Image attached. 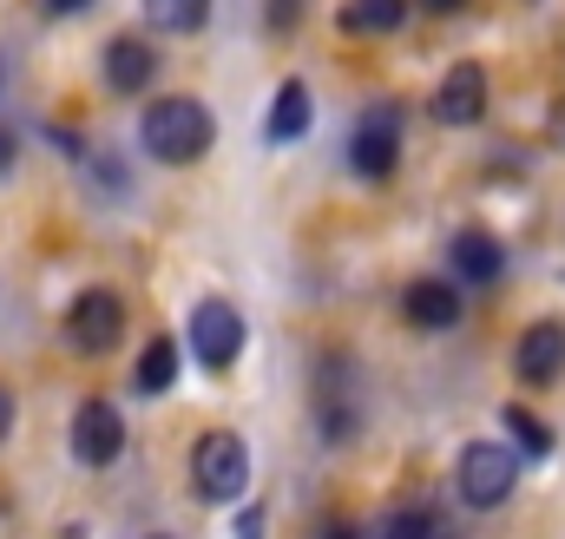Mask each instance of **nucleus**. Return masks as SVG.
Segmentation results:
<instances>
[{
	"mask_svg": "<svg viewBox=\"0 0 565 539\" xmlns=\"http://www.w3.org/2000/svg\"><path fill=\"white\" fill-rule=\"evenodd\" d=\"M139 145L158 158V165H198V158L217 145V119L204 113V99L171 93V99H151V106H145Z\"/></svg>",
	"mask_w": 565,
	"mask_h": 539,
	"instance_id": "obj_1",
	"label": "nucleus"
},
{
	"mask_svg": "<svg viewBox=\"0 0 565 539\" xmlns=\"http://www.w3.org/2000/svg\"><path fill=\"white\" fill-rule=\"evenodd\" d=\"M191 487H198V500H211V507L244 500V487H250V447H244V434H231V427L198 434V441H191Z\"/></svg>",
	"mask_w": 565,
	"mask_h": 539,
	"instance_id": "obj_2",
	"label": "nucleus"
},
{
	"mask_svg": "<svg viewBox=\"0 0 565 539\" xmlns=\"http://www.w3.org/2000/svg\"><path fill=\"white\" fill-rule=\"evenodd\" d=\"M454 480H460V500H467L473 514H493V507L520 487V454H513L507 441H467Z\"/></svg>",
	"mask_w": 565,
	"mask_h": 539,
	"instance_id": "obj_3",
	"label": "nucleus"
},
{
	"mask_svg": "<svg viewBox=\"0 0 565 539\" xmlns=\"http://www.w3.org/2000/svg\"><path fill=\"white\" fill-rule=\"evenodd\" d=\"M191 356H198L211 376H224V369L244 356V309L224 303V296H204V303L191 309Z\"/></svg>",
	"mask_w": 565,
	"mask_h": 539,
	"instance_id": "obj_4",
	"label": "nucleus"
},
{
	"mask_svg": "<svg viewBox=\"0 0 565 539\" xmlns=\"http://www.w3.org/2000/svg\"><path fill=\"white\" fill-rule=\"evenodd\" d=\"M119 336H126V303L113 289H79L66 309V342L79 356H106V349H119Z\"/></svg>",
	"mask_w": 565,
	"mask_h": 539,
	"instance_id": "obj_5",
	"label": "nucleus"
},
{
	"mask_svg": "<svg viewBox=\"0 0 565 539\" xmlns=\"http://www.w3.org/2000/svg\"><path fill=\"white\" fill-rule=\"evenodd\" d=\"M349 165L362 178H388L402 165V113L395 106H369L362 126L349 133Z\"/></svg>",
	"mask_w": 565,
	"mask_h": 539,
	"instance_id": "obj_6",
	"label": "nucleus"
},
{
	"mask_svg": "<svg viewBox=\"0 0 565 539\" xmlns=\"http://www.w3.org/2000/svg\"><path fill=\"white\" fill-rule=\"evenodd\" d=\"M73 454H79V467H113L126 454V414L113 402H79V414H73Z\"/></svg>",
	"mask_w": 565,
	"mask_h": 539,
	"instance_id": "obj_7",
	"label": "nucleus"
},
{
	"mask_svg": "<svg viewBox=\"0 0 565 539\" xmlns=\"http://www.w3.org/2000/svg\"><path fill=\"white\" fill-rule=\"evenodd\" d=\"M513 376L526 389H553L565 376V323H533L520 342H513Z\"/></svg>",
	"mask_w": 565,
	"mask_h": 539,
	"instance_id": "obj_8",
	"label": "nucleus"
},
{
	"mask_svg": "<svg viewBox=\"0 0 565 539\" xmlns=\"http://www.w3.org/2000/svg\"><path fill=\"white\" fill-rule=\"evenodd\" d=\"M480 113H487V66L460 60L434 93V119L440 126H480Z\"/></svg>",
	"mask_w": 565,
	"mask_h": 539,
	"instance_id": "obj_9",
	"label": "nucleus"
},
{
	"mask_svg": "<svg viewBox=\"0 0 565 539\" xmlns=\"http://www.w3.org/2000/svg\"><path fill=\"white\" fill-rule=\"evenodd\" d=\"M158 80V46L151 40H139V33H119V40H106V86L113 93H145Z\"/></svg>",
	"mask_w": 565,
	"mask_h": 539,
	"instance_id": "obj_10",
	"label": "nucleus"
},
{
	"mask_svg": "<svg viewBox=\"0 0 565 539\" xmlns=\"http://www.w3.org/2000/svg\"><path fill=\"white\" fill-rule=\"evenodd\" d=\"M402 316H408L415 329H454V323L467 316V303H460L454 283H440V276H415V283L402 289Z\"/></svg>",
	"mask_w": 565,
	"mask_h": 539,
	"instance_id": "obj_11",
	"label": "nucleus"
},
{
	"mask_svg": "<svg viewBox=\"0 0 565 539\" xmlns=\"http://www.w3.org/2000/svg\"><path fill=\"white\" fill-rule=\"evenodd\" d=\"M447 257H454V270H460L467 283H493V276L507 270V244H500L493 231H480V224H467V231H454V244H447Z\"/></svg>",
	"mask_w": 565,
	"mask_h": 539,
	"instance_id": "obj_12",
	"label": "nucleus"
},
{
	"mask_svg": "<svg viewBox=\"0 0 565 539\" xmlns=\"http://www.w3.org/2000/svg\"><path fill=\"white\" fill-rule=\"evenodd\" d=\"M309 119H316V113H309V86H302V80H282L277 99H270V119H264V138H270V145H289V138L309 133Z\"/></svg>",
	"mask_w": 565,
	"mask_h": 539,
	"instance_id": "obj_13",
	"label": "nucleus"
},
{
	"mask_svg": "<svg viewBox=\"0 0 565 539\" xmlns=\"http://www.w3.org/2000/svg\"><path fill=\"white\" fill-rule=\"evenodd\" d=\"M402 20H408V0H349V7L335 13V27H342V33H355V40L395 33Z\"/></svg>",
	"mask_w": 565,
	"mask_h": 539,
	"instance_id": "obj_14",
	"label": "nucleus"
},
{
	"mask_svg": "<svg viewBox=\"0 0 565 539\" xmlns=\"http://www.w3.org/2000/svg\"><path fill=\"white\" fill-rule=\"evenodd\" d=\"M500 421H507V434H513V454H520V461H546V454L559 447V434H553V427H546L526 402H507V408H500Z\"/></svg>",
	"mask_w": 565,
	"mask_h": 539,
	"instance_id": "obj_15",
	"label": "nucleus"
},
{
	"mask_svg": "<svg viewBox=\"0 0 565 539\" xmlns=\"http://www.w3.org/2000/svg\"><path fill=\"white\" fill-rule=\"evenodd\" d=\"M151 33H198L211 20V0H139Z\"/></svg>",
	"mask_w": 565,
	"mask_h": 539,
	"instance_id": "obj_16",
	"label": "nucleus"
},
{
	"mask_svg": "<svg viewBox=\"0 0 565 539\" xmlns=\"http://www.w3.org/2000/svg\"><path fill=\"white\" fill-rule=\"evenodd\" d=\"M171 376H178V342H171V336H151V342H145V356H139V376H132V382H139V395H164V389H171Z\"/></svg>",
	"mask_w": 565,
	"mask_h": 539,
	"instance_id": "obj_17",
	"label": "nucleus"
},
{
	"mask_svg": "<svg viewBox=\"0 0 565 539\" xmlns=\"http://www.w3.org/2000/svg\"><path fill=\"white\" fill-rule=\"evenodd\" d=\"M382 539H434V514H427V507H408V514H395V520L382 527Z\"/></svg>",
	"mask_w": 565,
	"mask_h": 539,
	"instance_id": "obj_18",
	"label": "nucleus"
},
{
	"mask_svg": "<svg viewBox=\"0 0 565 539\" xmlns=\"http://www.w3.org/2000/svg\"><path fill=\"white\" fill-rule=\"evenodd\" d=\"M264 20H270V33L296 27V20H302V0H270V13H264Z\"/></svg>",
	"mask_w": 565,
	"mask_h": 539,
	"instance_id": "obj_19",
	"label": "nucleus"
},
{
	"mask_svg": "<svg viewBox=\"0 0 565 539\" xmlns=\"http://www.w3.org/2000/svg\"><path fill=\"white\" fill-rule=\"evenodd\" d=\"M264 520H270L264 507H244V514H237V539H264Z\"/></svg>",
	"mask_w": 565,
	"mask_h": 539,
	"instance_id": "obj_20",
	"label": "nucleus"
},
{
	"mask_svg": "<svg viewBox=\"0 0 565 539\" xmlns=\"http://www.w3.org/2000/svg\"><path fill=\"white\" fill-rule=\"evenodd\" d=\"M546 145L565 151V99H553V113H546Z\"/></svg>",
	"mask_w": 565,
	"mask_h": 539,
	"instance_id": "obj_21",
	"label": "nucleus"
},
{
	"mask_svg": "<svg viewBox=\"0 0 565 539\" xmlns=\"http://www.w3.org/2000/svg\"><path fill=\"white\" fill-rule=\"evenodd\" d=\"M13 158H20V138H13V133H7V126H0V178L13 171Z\"/></svg>",
	"mask_w": 565,
	"mask_h": 539,
	"instance_id": "obj_22",
	"label": "nucleus"
},
{
	"mask_svg": "<svg viewBox=\"0 0 565 539\" xmlns=\"http://www.w3.org/2000/svg\"><path fill=\"white\" fill-rule=\"evenodd\" d=\"M93 0H46V13H86Z\"/></svg>",
	"mask_w": 565,
	"mask_h": 539,
	"instance_id": "obj_23",
	"label": "nucleus"
},
{
	"mask_svg": "<svg viewBox=\"0 0 565 539\" xmlns=\"http://www.w3.org/2000/svg\"><path fill=\"white\" fill-rule=\"evenodd\" d=\"M7 427H13V395L0 389V441H7Z\"/></svg>",
	"mask_w": 565,
	"mask_h": 539,
	"instance_id": "obj_24",
	"label": "nucleus"
},
{
	"mask_svg": "<svg viewBox=\"0 0 565 539\" xmlns=\"http://www.w3.org/2000/svg\"><path fill=\"white\" fill-rule=\"evenodd\" d=\"M427 13H460V7H467V0H422Z\"/></svg>",
	"mask_w": 565,
	"mask_h": 539,
	"instance_id": "obj_25",
	"label": "nucleus"
},
{
	"mask_svg": "<svg viewBox=\"0 0 565 539\" xmlns=\"http://www.w3.org/2000/svg\"><path fill=\"white\" fill-rule=\"evenodd\" d=\"M322 539H355V533H349V527H335V533H322Z\"/></svg>",
	"mask_w": 565,
	"mask_h": 539,
	"instance_id": "obj_26",
	"label": "nucleus"
},
{
	"mask_svg": "<svg viewBox=\"0 0 565 539\" xmlns=\"http://www.w3.org/2000/svg\"><path fill=\"white\" fill-rule=\"evenodd\" d=\"M151 539H164V533H151Z\"/></svg>",
	"mask_w": 565,
	"mask_h": 539,
	"instance_id": "obj_27",
	"label": "nucleus"
}]
</instances>
